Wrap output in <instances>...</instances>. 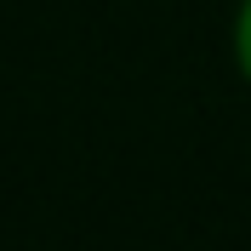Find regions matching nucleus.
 I'll return each instance as SVG.
<instances>
[{
  "label": "nucleus",
  "mask_w": 251,
  "mask_h": 251,
  "mask_svg": "<svg viewBox=\"0 0 251 251\" xmlns=\"http://www.w3.org/2000/svg\"><path fill=\"white\" fill-rule=\"evenodd\" d=\"M234 51H240V69H246V80H251V0H246V12H240V29H234Z\"/></svg>",
  "instance_id": "f257e3e1"
}]
</instances>
